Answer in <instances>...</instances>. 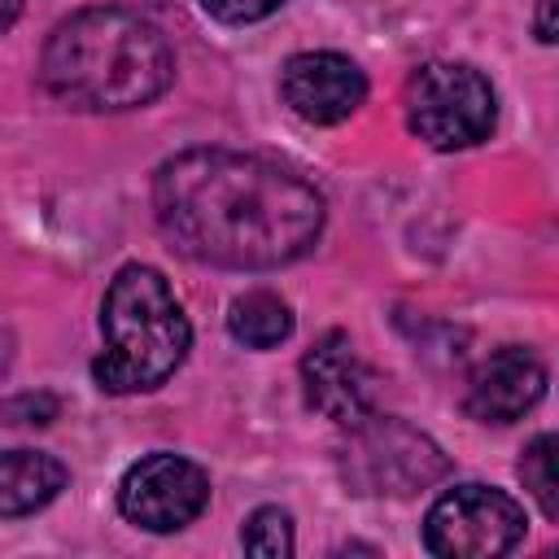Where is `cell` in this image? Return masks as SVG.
Masks as SVG:
<instances>
[{
	"label": "cell",
	"mask_w": 559,
	"mask_h": 559,
	"mask_svg": "<svg viewBox=\"0 0 559 559\" xmlns=\"http://www.w3.org/2000/svg\"><path fill=\"white\" fill-rule=\"evenodd\" d=\"M153 218L192 262L275 271L323 236V197L293 166L236 148H188L153 175Z\"/></svg>",
	"instance_id": "6da1fadb"
},
{
	"label": "cell",
	"mask_w": 559,
	"mask_h": 559,
	"mask_svg": "<svg viewBox=\"0 0 559 559\" xmlns=\"http://www.w3.org/2000/svg\"><path fill=\"white\" fill-rule=\"evenodd\" d=\"M175 79L170 39L135 9L96 4L52 26L39 52V83L70 109L122 114L153 105Z\"/></svg>",
	"instance_id": "7a4b0ae2"
},
{
	"label": "cell",
	"mask_w": 559,
	"mask_h": 559,
	"mask_svg": "<svg viewBox=\"0 0 559 559\" xmlns=\"http://www.w3.org/2000/svg\"><path fill=\"white\" fill-rule=\"evenodd\" d=\"M192 345L188 314L157 266L127 262L100 301V354L92 380L105 393H148L166 384Z\"/></svg>",
	"instance_id": "3957f363"
},
{
	"label": "cell",
	"mask_w": 559,
	"mask_h": 559,
	"mask_svg": "<svg viewBox=\"0 0 559 559\" xmlns=\"http://www.w3.org/2000/svg\"><path fill=\"white\" fill-rule=\"evenodd\" d=\"M493 83L467 61H428L406 83V127L437 153L472 148L493 131Z\"/></svg>",
	"instance_id": "277c9868"
},
{
	"label": "cell",
	"mask_w": 559,
	"mask_h": 559,
	"mask_svg": "<svg viewBox=\"0 0 559 559\" xmlns=\"http://www.w3.org/2000/svg\"><path fill=\"white\" fill-rule=\"evenodd\" d=\"M341 445V472L354 493H376V498H411L445 476V454L432 437L411 428L406 419L393 415H367L345 428Z\"/></svg>",
	"instance_id": "5b68a950"
},
{
	"label": "cell",
	"mask_w": 559,
	"mask_h": 559,
	"mask_svg": "<svg viewBox=\"0 0 559 559\" xmlns=\"http://www.w3.org/2000/svg\"><path fill=\"white\" fill-rule=\"evenodd\" d=\"M524 507L493 485H454L424 515V546L441 559H493L524 542Z\"/></svg>",
	"instance_id": "8992f818"
},
{
	"label": "cell",
	"mask_w": 559,
	"mask_h": 559,
	"mask_svg": "<svg viewBox=\"0 0 559 559\" xmlns=\"http://www.w3.org/2000/svg\"><path fill=\"white\" fill-rule=\"evenodd\" d=\"M205 507H210L205 467L170 450L144 454L118 480V511L144 533H179Z\"/></svg>",
	"instance_id": "52a82bcc"
},
{
	"label": "cell",
	"mask_w": 559,
	"mask_h": 559,
	"mask_svg": "<svg viewBox=\"0 0 559 559\" xmlns=\"http://www.w3.org/2000/svg\"><path fill=\"white\" fill-rule=\"evenodd\" d=\"M301 389H306V402L341 428H349L376 411V371L362 362V354L354 349V341L345 332H323L306 349Z\"/></svg>",
	"instance_id": "ba28073f"
},
{
	"label": "cell",
	"mask_w": 559,
	"mask_h": 559,
	"mask_svg": "<svg viewBox=\"0 0 559 559\" xmlns=\"http://www.w3.org/2000/svg\"><path fill=\"white\" fill-rule=\"evenodd\" d=\"M280 96L301 122L332 127L367 100V74L341 52H297L280 70Z\"/></svg>",
	"instance_id": "9c48e42d"
},
{
	"label": "cell",
	"mask_w": 559,
	"mask_h": 559,
	"mask_svg": "<svg viewBox=\"0 0 559 559\" xmlns=\"http://www.w3.org/2000/svg\"><path fill=\"white\" fill-rule=\"evenodd\" d=\"M546 393V362L524 345H502L467 376L463 406L480 424H511L528 415Z\"/></svg>",
	"instance_id": "30bf717a"
},
{
	"label": "cell",
	"mask_w": 559,
	"mask_h": 559,
	"mask_svg": "<svg viewBox=\"0 0 559 559\" xmlns=\"http://www.w3.org/2000/svg\"><path fill=\"white\" fill-rule=\"evenodd\" d=\"M70 472L61 459L44 450H4L0 454V520H22L44 511L61 489Z\"/></svg>",
	"instance_id": "8fae6325"
},
{
	"label": "cell",
	"mask_w": 559,
	"mask_h": 559,
	"mask_svg": "<svg viewBox=\"0 0 559 559\" xmlns=\"http://www.w3.org/2000/svg\"><path fill=\"white\" fill-rule=\"evenodd\" d=\"M227 332L249 349H275L293 332V306L271 288H249L231 301Z\"/></svg>",
	"instance_id": "7c38bea8"
},
{
	"label": "cell",
	"mask_w": 559,
	"mask_h": 559,
	"mask_svg": "<svg viewBox=\"0 0 559 559\" xmlns=\"http://www.w3.org/2000/svg\"><path fill=\"white\" fill-rule=\"evenodd\" d=\"M240 546L258 559H284L293 555V515L284 507H258L245 528H240Z\"/></svg>",
	"instance_id": "4fadbf2b"
},
{
	"label": "cell",
	"mask_w": 559,
	"mask_h": 559,
	"mask_svg": "<svg viewBox=\"0 0 559 559\" xmlns=\"http://www.w3.org/2000/svg\"><path fill=\"white\" fill-rule=\"evenodd\" d=\"M520 480L537 498L542 515L555 520L559 515V493H555V437L550 432H542V437L528 441V450L520 459Z\"/></svg>",
	"instance_id": "5bb4252c"
},
{
	"label": "cell",
	"mask_w": 559,
	"mask_h": 559,
	"mask_svg": "<svg viewBox=\"0 0 559 559\" xmlns=\"http://www.w3.org/2000/svg\"><path fill=\"white\" fill-rule=\"evenodd\" d=\"M284 0H201V9L223 22V26H249V22H262L280 9Z\"/></svg>",
	"instance_id": "9a60e30c"
},
{
	"label": "cell",
	"mask_w": 559,
	"mask_h": 559,
	"mask_svg": "<svg viewBox=\"0 0 559 559\" xmlns=\"http://www.w3.org/2000/svg\"><path fill=\"white\" fill-rule=\"evenodd\" d=\"M537 39L555 44V0H537Z\"/></svg>",
	"instance_id": "2e32d148"
},
{
	"label": "cell",
	"mask_w": 559,
	"mask_h": 559,
	"mask_svg": "<svg viewBox=\"0 0 559 559\" xmlns=\"http://www.w3.org/2000/svg\"><path fill=\"white\" fill-rule=\"evenodd\" d=\"M9 362H13V332H9V323H4V314H0V380H4Z\"/></svg>",
	"instance_id": "e0dca14e"
},
{
	"label": "cell",
	"mask_w": 559,
	"mask_h": 559,
	"mask_svg": "<svg viewBox=\"0 0 559 559\" xmlns=\"http://www.w3.org/2000/svg\"><path fill=\"white\" fill-rule=\"evenodd\" d=\"M22 4H26V0H0V31H9V26L17 22V13H22Z\"/></svg>",
	"instance_id": "ac0fdd59"
}]
</instances>
